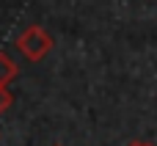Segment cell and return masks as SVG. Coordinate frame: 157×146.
<instances>
[{
  "label": "cell",
  "mask_w": 157,
  "mask_h": 146,
  "mask_svg": "<svg viewBox=\"0 0 157 146\" xmlns=\"http://www.w3.org/2000/svg\"><path fill=\"white\" fill-rule=\"evenodd\" d=\"M130 146H152L149 141H135V144H130Z\"/></svg>",
  "instance_id": "4"
},
{
  "label": "cell",
  "mask_w": 157,
  "mask_h": 146,
  "mask_svg": "<svg viewBox=\"0 0 157 146\" xmlns=\"http://www.w3.org/2000/svg\"><path fill=\"white\" fill-rule=\"evenodd\" d=\"M55 146H61V144H55Z\"/></svg>",
  "instance_id": "5"
},
{
  "label": "cell",
  "mask_w": 157,
  "mask_h": 146,
  "mask_svg": "<svg viewBox=\"0 0 157 146\" xmlns=\"http://www.w3.org/2000/svg\"><path fill=\"white\" fill-rule=\"evenodd\" d=\"M52 36L41 28V25H28L19 36H17V50L28 58V61H41L50 50H52Z\"/></svg>",
  "instance_id": "1"
},
{
  "label": "cell",
  "mask_w": 157,
  "mask_h": 146,
  "mask_svg": "<svg viewBox=\"0 0 157 146\" xmlns=\"http://www.w3.org/2000/svg\"><path fill=\"white\" fill-rule=\"evenodd\" d=\"M19 75V69H17V63L6 55V52H0V86H8L14 77Z\"/></svg>",
  "instance_id": "2"
},
{
  "label": "cell",
  "mask_w": 157,
  "mask_h": 146,
  "mask_svg": "<svg viewBox=\"0 0 157 146\" xmlns=\"http://www.w3.org/2000/svg\"><path fill=\"white\" fill-rule=\"evenodd\" d=\"M11 102H14V97H11L8 86H0V113H6L11 108Z\"/></svg>",
  "instance_id": "3"
}]
</instances>
